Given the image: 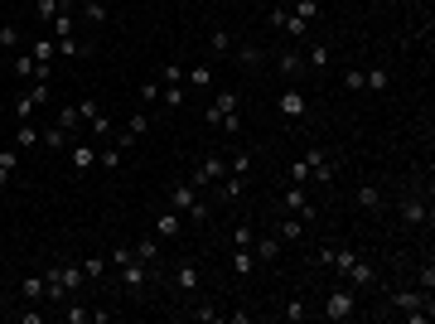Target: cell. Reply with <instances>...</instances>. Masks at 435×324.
<instances>
[{
	"mask_svg": "<svg viewBox=\"0 0 435 324\" xmlns=\"http://www.w3.org/2000/svg\"><path fill=\"white\" fill-rule=\"evenodd\" d=\"M73 140H78V136H68L63 126H44V131H39V145H49V150H68Z\"/></svg>",
	"mask_w": 435,
	"mask_h": 324,
	"instance_id": "7402d4cb",
	"label": "cell"
},
{
	"mask_svg": "<svg viewBox=\"0 0 435 324\" xmlns=\"http://www.w3.org/2000/svg\"><path fill=\"white\" fill-rule=\"evenodd\" d=\"M281 320H286V324H300V320H310V305H305L300 295H290V300H286V310H281Z\"/></svg>",
	"mask_w": 435,
	"mask_h": 324,
	"instance_id": "f546056e",
	"label": "cell"
},
{
	"mask_svg": "<svg viewBox=\"0 0 435 324\" xmlns=\"http://www.w3.org/2000/svg\"><path fill=\"white\" fill-rule=\"evenodd\" d=\"M232 54H237L242 68H261V63H266V49H261V44H237Z\"/></svg>",
	"mask_w": 435,
	"mask_h": 324,
	"instance_id": "603a6c76",
	"label": "cell"
},
{
	"mask_svg": "<svg viewBox=\"0 0 435 324\" xmlns=\"http://www.w3.org/2000/svg\"><path fill=\"white\" fill-rule=\"evenodd\" d=\"M237 107H242V97H237V88H227V92H218L213 102H208L204 121H208V126H222V116H232Z\"/></svg>",
	"mask_w": 435,
	"mask_h": 324,
	"instance_id": "7c38bea8",
	"label": "cell"
},
{
	"mask_svg": "<svg viewBox=\"0 0 435 324\" xmlns=\"http://www.w3.org/2000/svg\"><path fill=\"white\" fill-rule=\"evenodd\" d=\"M68 160H73L78 175H88V170L97 165V145H92V140H73V145H68Z\"/></svg>",
	"mask_w": 435,
	"mask_h": 324,
	"instance_id": "e0dca14e",
	"label": "cell"
},
{
	"mask_svg": "<svg viewBox=\"0 0 435 324\" xmlns=\"http://www.w3.org/2000/svg\"><path fill=\"white\" fill-rule=\"evenodd\" d=\"M126 131L145 136V131H150V111H145V107H140V111H131V116H126Z\"/></svg>",
	"mask_w": 435,
	"mask_h": 324,
	"instance_id": "60d3db41",
	"label": "cell"
},
{
	"mask_svg": "<svg viewBox=\"0 0 435 324\" xmlns=\"http://www.w3.org/2000/svg\"><path fill=\"white\" fill-rule=\"evenodd\" d=\"M208 54H213V58H227V54H232V34H227V29H213V34H208Z\"/></svg>",
	"mask_w": 435,
	"mask_h": 324,
	"instance_id": "4dcf8cb0",
	"label": "cell"
},
{
	"mask_svg": "<svg viewBox=\"0 0 435 324\" xmlns=\"http://www.w3.org/2000/svg\"><path fill=\"white\" fill-rule=\"evenodd\" d=\"M155 83H160V88H170V83H184V63H165V68L155 73Z\"/></svg>",
	"mask_w": 435,
	"mask_h": 324,
	"instance_id": "74e56055",
	"label": "cell"
},
{
	"mask_svg": "<svg viewBox=\"0 0 435 324\" xmlns=\"http://www.w3.org/2000/svg\"><path fill=\"white\" fill-rule=\"evenodd\" d=\"M320 315H325V320H353V315H358V295H353V286H334V291H329L325 295V310H320Z\"/></svg>",
	"mask_w": 435,
	"mask_h": 324,
	"instance_id": "5b68a950",
	"label": "cell"
},
{
	"mask_svg": "<svg viewBox=\"0 0 435 324\" xmlns=\"http://www.w3.org/2000/svg\"><path fill=\"white\" fill-rule=\"evenodd\" d=\"M39 145V126L34 121H19V131H15V150H34Z\"/></svg>",
	"mask_w": 435,
	"mask_h": 324,
	"instance_id": "83f0119b",
	"label": "cell"
},
{
	"mask_svg": "<svg viewBox=\"0 0 435 324\" xmlns=\"http://www.w3.org/2000/svg\"><path fill=\"white\" fill-rule=\"evenodd\" d=\"M252 266H256V257H252V247H237V252H232V271H237V276H247Z\"/></svg>",
	"mask_w": 435,
	"mask_h": 324,
	"instance_id": "f35d334b",
	"label": "cell"
},
{
	"mask_svg": "<svg viewBox=\"0 0 435 324\" xmlns=\"http://www.w3.org/2000/svg\"><path fill=\"white\" fill-rule=\"evenodd\" d=\"M19 300H29V305H34V300H44V271L19 281Z\"/></svg>",
	"mask_w": 435,
	"mask_h": 324,
	"instance_id": "f1b7e54d",
	"label": "cell"
},
{
	"mask_svg": "<svg viewBox=\"0 0 435 324\" xmlns=\"http://www.w3.org/2000/svg\"><path fill=\"white\" fill-rule=\"evenodd\" d=\"M300 54H305V63H310V73H325L329 63H334V49H329L325 39H315V44H310V49H300Z\"/></svg>",
	"mask_w": 435,
	"mask_h": 324,
	"instance_id": "d6986e66",
	"label": "cell"
},
{
	"mask_svg": "<svg viewBox=\"0 0 435 324\" xmlns=\"http://www.w3.org/2000/svg\"><path fill=\"white\" fill-rule=\"evenodd\" d=\"M363 92H387V68H363Z\"/></svg>",
	"mask_w": 435,
	"mask_h": 324,
	"instance_id": "d6a6232c",
	"label": "cell"
},
{
	"mask_svg": "<svg viewBox=\"0 0 435 324\" xmlns=\"http://www.w3.org/2000/svg\"><path fill=\"white\" fill-rule=\"evenodd\" d=\"M116 276H121V291L140 300V295H145V286H150V276H155V266H150V261H140V257H131L126 266H116Z\"/></svg>",
	"mask_w": 435,
	"mask_h": 324,
	"instance_id": "277c9868",
	"label": "cell"
},
{
	"mask_svg": "<svg viewBox=\"0 0 435 324\" xmlns=\"http://www.w3.org/2000/svg\"><path fill=\"white\" fill-rule=\"evenodd\" d=\"M290 179H295V184H305V179H310V170H305V160H295V165H290Z\"/></svg>",
	"mask_w": 435,
	"mask_h": 324,
	"instance_id": "11a10c76",
	"label": "cell"
},
{
	"mask_svg": "<svg viewBox=\"0 0 435 324\" xmlns=\"http://www.w3.org/2000/svg\"><path fill=\"white\" fill-rule=\"evenodd\" d=\"M58 10H63V0H39V5H34V15H39V24H49V19H54Z\"/></svg>",
	"mask_w": 435,
	"mask_h": 324,
	"instance_id": "ee69618b",
	"label": "cell"
},
{
	"mask_svg": "<svg viewBox=\"0 0 435 324\" xmlns=\"http://www.w3.org/2000/svg\"><path fill=\"white\" fill-rule=\"evenodd\" d=\"M305 170H310V175H315V184H334V175H338V170H334V160H329V150H320V145H310V155H305Z\"/></svg>",
	"mask_w": 435,
	"mask_h": 324,
	"instance_id": "8fae6325",
	"label": "cell"
},
{
	"mask_svg": "<svg viewBox=\"0 0 435 324\" xmlns=\"http://www.w3.org/2000/svg\"><path fill=\"white\" fill-rule=\"evenodd\" d=\"M179 232H184V213L179 209H165L155 218V237H179Z\"/></svg>",
	"mask_w": 435,
	"mask_h": 324,
	"instance_id": "ffe728a7",
	"label": "cell"
},
{
	"mask_svg": "<svg viewBox=\"0 0 435 324\" xmlns=\"http://www.w3.org/2000/svg\"><path fill=\"white\" fill-rule=\"evenodd\" d=\"M49 29H54V39H73V5H63V10L49 19Z\"/></svg>",
	"mask_w": 435,
	"mask_h": 324,
	"instance_id": "d4e9b609",
	"label": "cell"
},
{
	"mask_svg": "<svg viewBox=\"0 0 435 324\" xmlns=\"http://www.w3.org/2000/svg\"><path fill=\"white\" fill-rule=\"evenodd\" d=\"M252 165H256V155H252V150H232V170H227V175L247 179V175H252Z\"/></svg>",
	"mask_w": 435,
	"mask_h": 324,
	"instance_id": "836d02e7",
	"label": "cell"
},
{
	"mask_svg": "<svg viewBox=\"0 0 435 324\" xmlns=\"http://www.w3.org/2000/svg\"><path fill=\"white\" fill-rule=\"evenodd\" d=\"M276 111H281V116H290V121H300V116L310 111V97H305V92H300V88L290 83V88H286V92L276 97Z\"/></svg>",
	"mask_w": 435,
	"mask_h": 324,
	"instance_id": "5bb4252c",
	"label": "cell"
},
{
	"mask_svg": "<svg viewBox=\"0 0 435 324\" xmlns=\"http://www.w3.org/2000/svg\"><path fill=\"white\" fill-rule=\"evenodd\" d=\"M131 252H136L140 261H150V266H160V242H155V237H145V242H136Z\"/></svg>",
	"mask_w": 435,
	"mask_h": 324,
	"instance_id": "d590c367",
	"label": "cell"
},
{
	"mask_svg": "<svg viewBox=\"0 0 435 324\" xmlns=\"http://www.w3.org/2000/svg\"><path fill=\"white\" fill-rule=\"evenodd\" d=\"M295 15L300 19H320V0H295Z\"/></svg>",
	"mask_w": 435,
	"mask_h": 324,
	"instance_id": "bcb514c9",
	"label": "cell"
},
{
	"mask_svg": "<svg viewBox=\"0 0 435 324\" xmlns=\"http://www.w3.org/2000/svg\"><path fill=\"white\" fill-rule=\"evenodd\" d=\"M88 126H92V136H111V121H107V116H102V111H97V116H92Z\"/></svg>",
	"mask_w": 435,
	"mask_h": 324,
	"instance_id": "816d5d0a",
	"label": "cell"
},
{
	"mask_svg": "<svg viewBox=\"0 0 435 324\" xmlns=\"http://www.w3.org/2000/svg\"><path fill=\"white\" fill-rule=\"evenodd\" d=\"M121 160H126V155H121L116 145H107V150H97V165H102V170H121Z\"/></svg>",
	"mask_w": 435,
	"mask_h": 324,
	"instance_id": "b9f144b4",
	"label": "cell"
},
{
	"mask_svg": "<svg viewBox=\"0 0 435 324\" xmlns=\"http://www.w3.org/2000/svg\"><path fill=\"white\" fill-rule=\"evenodd\" d=\"M353 204H358V209H368V213H377V218H387V194H382L377 184H358Z\"/></svg>",
	"mask_w": 435,
	"mask_h": 324,
	"instance_id": "2e32d148",
	"label": "cell"
},
{
	"mask_svg": "<svg viewBox=\"0 0 435 324\" xmlns=\"http://www.w3.org/2000/svg\"><path fill=\"white\" fill-rule=\"evenodd\" d=\"M184 83H194V88H208V83H213V68H208V63H199L194 73H184Z\"/></svg>",
	"mask_w": 435,
	"mask_h": 324,
	"instance_id": "7bdbcfd3",
	"label": "cell"
},
{
	"mask_svg": "<svg viewBox=\"0 0 435 324\" xmlns=\"http://www.w3.org/2000/svg\"><path fill=\"white\" fill-rule=\"evenodd\" d=\"M54 44H58L63 58H88L92 54V44H83V39H54Z\"/></svg>",
	"mask_w": 435,
	"mask_h": 324,
	"instance_id": "1f68e13d",
	"label": "cell"
},
{
	"mask_svg": "<svg viewBox=\"0 0 435 324\" xmlns=\"http://www.w3.org/2000/svg\"><path fill=\"white\" fill-rule=\"evenodd\" d=\"M34 68H39L34 54H19V58H15V78H34Z\"/></svg>",
	"mask_w": 435,
	"mask_h": 324,
	"instance_id": "f6af8a7d",
	"label": "cell"
},
{
	"mask_svg": "<svg viewBox=\"0 0 435 324\" xmlns=\"http://www.w3.org/2000/svg\"><path fill=\"white\" fill-rule=\"evenodd\" d=\"M382 315H407L411 324H426L435 315V300L431 291H382Z\"/></svg>",
	"mask_w": 435,
	"mask_h": 324,
	"instance_id": "7a4b0ae2",
	"label": "cell"
},
{
	"mask_svg": "<svg viewBox=\"0 0 435 324\" xmlns=\"http://www.w3.org/2000/svg\"><path fill=\"white\" fill-rule=\"evenodd\" d=\"M281 252H286V242H281L276 232H266V237H252V257H256V261H276Z\"/></svg>",
	"mask_w": 435,
	"mask_h": 324,
	"instance_id": "ac0fdd59",
	"label": "cell"
},
{
	"mask_svg": "<svg viewBox=\"0 0 435 324\" xmlns=\"http://www.w3.org/2000/svg\"><path fill=\"white\" fill-rule=\"evenodd\" d=\"M15 170H19V150L10 145V150H0V189H10V179H15Z\"/></svg>",
	"mask_w": 435,
	"mask_h": 324,
	"instance_id": "484cf974",
	"label": "cell"
},
{
	"mask_svg": "<svg viewBox=\"0 0 435 324\" xmlns=\"http://www.w3.org/2000/svg\"><path fill=\"white\" fill-rule=\"evenodd\" d=\"M281 204H286V213H295L300 222H315V218H320V209L310 204V189H305V184H295V179H290V189H286V199H281Z\"/></svg>",
	"mask_w": 435,
	"mask_h": 324,
	"instance_id": "8992f818",
	"label": "cell"
},
{
	"mask_svg": "<svg viewBox=\"0 0 435 324\" xmlns=\"http://www.w3.org/2000/svg\"><path fill=\"white\" fill-rule=\"evenodd\" d=\"M78 10H83V19H88V24H107V19H111L107 0H78Z\"/></svg>",
	"mask_w": 435,
	"mask_h": 324,
	"instance_id": "cb8c5ba5",
	"label": "cell"
},
{
	"mask_svg": "<svg viewBox=\"0 0 435 324\" xmlns=\"http://www.w3.org/2000/svg\"><path fill=\"white\" fill-rule=\"evenodd\" d=\"M266 19H271V29H286L290 39H305V34H310V19H300L295 10H281V5H276Z\"/></svg>",
	"mask_w": 435,
	"mask_h": 324,
	"instance_id": "9c48e42d",
	"label": "cell"
},
{
	"mask_svg": "<svg viewBox=\"0 0 435 324\" xmlns=\"http://www.w3.org/2000/svg\"><path fill=\"white\" fill-rule=\"evenodd\" d=\"M343 88H348V92H363V68H348V73H343Z\"/></svg>",
	"mask_w": 435,
	"mask_h": 324,
	"instance_id": "7dc6e473",
	"label": "cell"
},
{
	"mask_svg": "<svg viewBox=\"0 0 435 324\" xmlns=\"http://www.w3.org/2000/svg\"><path fill=\"white\" fill-rule=\"evenodd\" d=\"M194 315H199V320H204V324H213V320H222V310H218V305H199V310H194Z\"/></svg>",
	"mask_w": 435,
	"mask_h": 324,
	"instance_id": "f5cc1de1",
	"label": "cell"
},
{
	"mask_svg": "<svg viewBox=\"0 0 435 324\" xmlns=\"http://www.w3.org/2000/svg\"><path fill=\"white\" fill-rule=\"evenodd\" d=\"M329 266H334L353 291H377V286H382V281H377V266H372L368 257H358L353 247H338V242H334V261H329Z\"/></svg>",
	"mask_w": 435,
	"mask_h": 324,
	"instance_id": "6da1fadb",
	"label": "cell"
},
{
	"mask_svg": "<svg viewBox=\"0 0 435 324\" xmlns=\"http://www.w3.org/2000/svg\"><path fill=\"white\" fill-rule=\"evenodd\" d=\"M397 218H402L407 227H421V222L431 218V209H426L421 194H402V199H397Z\"/></svg>",
	"mask_w": 435,
	"mask_h": 324,
	"instance_id": "30bf717a",
	"label": "cell"
},
{
	"mask_svg": "<svg viewBox=\"0 0 435 324\" xmlns=\"http://www.w3.org/2000/svg\"><path fill=\"white\" fill-rule=\"evenodd\" d=\"M305 227H310V222H300L295 213H286L281 222H276V227H271V232H276L281 242H300V237H305Z\"/></svg>",
	"mask_w": 435,
	"mask_h": 324,
	"instance_id": "44dd1931",
	"label": "cell"
},
{
	"mask_svg": "<svg viewBox=\"0 0 435 324\" xmlns=\"http://www.w3.org/2000/svg\"><path fill=\"white\" fill-rule=\"evenodd\" d=\"M54 126H63L68 136H78V126H83V116H78V102H73V107H58V111H54Z\"/></svg>",
	"mask_w": 435,
	"mask_h": 324,
	"instance_id": "4316f807",
	"label": "cell"
},
{
	"mask_svg": "<svg viewBox=\"0 0 435 324\" xmlns=\"http://www.w3.org/2000/svg\"><path fill=\"white\" fill-rule=\"evenodd\" d=\"M83 276H88V281H102V276H107V257H88V261H83Z\"/></svg>",
	"mask_w": 435,
	"mask_h": 324,
	"instance_id": "ab89813d",
	"label": "cell"
},
{
	"mask_svg": "<svg viewBox=\"0 0 435 324\" xmlns=\"http://www.w3.org/2000/svg\"><path fill=\"white\" fill-rule=\"evenodd\" d=\"M222 175H227V160H222V155H208V160L189 175V184H194V189H213Z\"/></svg>",
	"mask_w": 435,
	"mask_h": 324,
	"instance_id": "ba28073f",
	"label": "cell"
},
{
	"mask_svg": "<svg viewBox=\"0 0 435 324\" xmlns=\"http://www.w3.org/2000/svg\"><path fill=\"white\" fill-rule=\"evenodd\" d=\"M170 209H179V213H184V222H208V218H213V209L199 199V189H194L189 179H179V184L170 189Z\"/></svg>",
	"mask_w": 435,
	"mask_h": 324,
	"instance_id": "3957f363",
	"label": "cell"
},
{
	"mask_svg": "<svg viewBox=\"0 0 435 324\" xmlns=\"http://www.w3.org/2000/svg\"><path fill=\"white\" fill-rule=\"evenodd\" d=\"M29 54H34V63H54V58H58V44H54V39H34Z\"/></svg>",
	"mask_w": 435,
	"mask_h": 324,
	"instance_id": "e575fe53",
	"label": "cell"
},
{
	"mask_svg": "<svg viewBox=\"0 0 435 324\" xmlns=\"http://www.w3.org/2000/svg\"><path fill=\"white\" fill-rule=\"evenodd\" d=\"M276 73H281L286 83H300V78H310V63H305L300 49H281V54H276Z\"/></svg>",
	"mask_w": 435,
	"mask_h": 324,
	"instance_id": "52a82bcc",
	"label": "cell"
},
{
	"mask_svg": "<svg viewBox=\"0 0 435 324\" xmlns=\"http://www.w3.org/2000/svg\"><path fill=\"white\" fill-rule=\"evenodd\" d=\"M184 88H189V83H170V88H160V102H165L170 111L184 107Z\"/></svg>",
	"mask_w": 435,
	"mask_h": 324,
	"instance_id": "8d00e7d4",
	"label": "cell"
},
{
	"mask_svg": "<svg viewBox=\"0 0 435 324\" xmlns=\"http://www.w3.org/2000/svg\"><path fill=\"white\" fill-rule=\"evenodd\" d=\"M170 286L179 291V295H194L199 291V266L184 257V261H174V271H170Z\"/></svg>",
	"mask_w": 435,
	"mask_h": 324,
	"instance_id": "4fadbf2b",
	"label": "cell"
},
{
	"mask_svg": "<svg viewBox=\"0 0 435 324\" xmlns=\"http://www.w3.org/2000/svg\"><path fill=\"white\" fill-rule=\"evenodd\" d=\"M49 97H54V92H49V83H34V88H29L19 102H15V116H19V121H29V111L49 107Z\"/></svg>",
	"mask_w": 435,
	"mask_h": 324,
	"instance_id": "9a60e30c",
	"label": "cell"
},
{
	"mask_svg": "<svg viewBox=\"0 0 435 324\" xmlns=\"http://www.w3.org/2000/svg\"><path fill=\"white\" fill-rule=\"evenodd\" d=\"M252 237H256V232H252L247 222H242V227H232V247H252Z\"/></svg>",
	"mask_w": 435,
	"mask_h": 324,
	"instance_id": "681fc988",
	"label": "cell"
},
{
	"mask_svg": "<svg viewBox=\"0 0 435 324\" xmlns=\"http://www.w3.org/2000/svg\"><path fill=\"white\" fill-rule=\"evenodd\" d=\"M155 97H160V83H155V78H150V83H140V107H150Z\"/></svg>",
	"mask_w": 435,
	"mask_h": 324,
	"instance_id": "c3c4849f",
	"label": "cell"
},
{
	"mask_svg": "<svg viewBox=\"0 0 435 324\" xmlns=\"http://www.w3.org/2000/svg\"><path fill=\"white\" fill-rule=\"evenodd\" d=\"M218 131H227V136H237V131H242V116H237V111H232V116H222V126H218Z\"/></svg>",
	"mask_w": 435,
	"mask_h": 324,
	"instance_id": "db71d44e",
	"label": "cell"
},
{
	"mask_svg": "<svg viewBox=\"0 0 435 324\" xmlns=\"http://www.w3.org/2000/svg\"><path fill=\"white\" fill-rule=\"evenodd\" d=\"M19 44V29L15 24H0V49H15Z\"/></svg>",
	"mask_w": 435,
	"mask_h": 324,
	"instance_id": "f907efd6",
	"label": "cell"
}]
</instances>
